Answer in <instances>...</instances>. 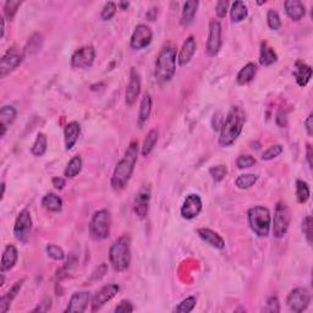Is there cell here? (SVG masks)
<instances>
[{"mask_svg":"<svg viewBox=\"0 0 313 313\" xmlns=\"http://www.w3.org/2000/svg\"><path fill=\"white\" fill-rule=\"evenodd\" d=\"M137 157H138V143L132 141L125 152L124 157L116 164L114 172H113L112 187L115 191L123 190L129 183L137 163Z\"/></svg>","mask_w":313,"mask_h":313,"instance_id":"6da1fadb","label":"cell"},{"mask_svg":"<svg viewBox=\"0 0 313 313\" xmlns=\"http://www.w3.org/2000/svg\"><path fill=\"white\" fill-rule=\"evenodd\" d=\"M246 115L240 107H232L224 119L220 129L219 145L222 147H230L238 138L245 126Z\"/></svg>","mask_w":313,"mask_h":313,"instance_id":"7a4b0ae2","label":"cell"},{"mask_svg":"<svg viewBox=\"0 0 313 313\" xmlns=\"http://www.w3.org/2000/svg\"><path fill=\"white\" fill-rule=\"evenodd\" d=\"M177 71V49L171 44H166L160 49L156 61V75L157 81L160 85L168 83L174 77Z\"/></svg>","mask_w":313,"mask_h":313,"instance_id":"3957f363","label":"cell"},{"mask_svg":"<svg viewBox=\"0 0 313 313\" xmlns=\"http://www.w3.org/2000/svg\"><path fill=\"white\" fill-rule=\"evenodd\" d=\"M109 261L116 272H124L131 263V238L127 235L120 236L110 246Z\"/></svg>","mask_w":313,"mask_h":313,"instance_id":"277c9868","label":"cell"},{"mask_svg":"<svg viewBox=\"0 0 313 313\" xmlns=\"http://www.w3.org/2000/svg\"><path fill=\"white\" fill-rule=\"evenodd\" d=\"M247 219L251 230L259 237H267L269 235L272 217L268 208L263 205H255L247 212Z\"/></svg>","mask_w":313,"mask_h":313,"instance_id":"5b68a950","label":"cell"},{"mask_svg":"<svg viewBox=\"0 0 313 313\" xmlns=\"http://www.w3.org/2000/svg\"><path fill=\"white\" fill-rule=\"evenodd\" d=\"M112 228V216L107 210L97 211L92 216L89 223V234L95 241H102L109 237Z\"/></svg>","mask_w":313,"mask_h":313,"instance_id":"8992f818","label":"cell"},{"mask_svg":"<svg viewBox=\"0 0 313 313\" xmlns=\"http://www.w3.org/2000/svg\"><path fill=\"white\" fill-rule=\"evenodd\" d=\"M291 213L289 207L284 202H278L274 211L273 219V235L276 238H282L286 235L290 225Z\"/></svg>","mask_w":313,"mask_h":313,"instance_id":"52a82bcc","label":"cell"},{"mask_svg":"<svg viewBox=\"0 0 313 313\" xmlns=\"http://www.w3.org/2000/svg\"><path fill=\"white\" fill-rule=\"evenodd\" d=\"M309 302H311V295H309L308 290L305 288H296L289 294L288 300V307L291 311L295 313H301L308 307Z\"/></svg>","mask_w":313,"mask_h":313,"instance_id":"ba28073f","label":"cell"},{"mask_svg":"<svg viewBox=\"0 0 313 313\" xmlns=\"http://www.w3.org/2000/svg\"><path fill=\"white\" fill-rule=\"evenodd\" d=\"M32 231V218L28 210H23L17 216L14 225V235L20 242H27Z\"/></svg>","mask_w":313,"mask_h":313,"instance_id":"9c48e42d","label":"cell"},{"mask_svg":"<svg viewBox=\"0 0 313 313\" xmlns=\"http://www.w3.org/2000/svg\"><path fill=\"white\" fill-rule=\"evenodd\" d=\"M222 48V25L218 20H211L205 52L208 56H216Z\"/></svg>","mask_w":313,"mask_h":313,"instance_id":"30bf717a","label":"cell"},{"mask_svg":"<svg viewBox=\"0 0 313 313\" xmlns=\"http://www.w3.org/2000/svg\"><path fill=\"white\" fill-rule=\"evenodd\" d=\"M95 49L92 46H86L77 49L71 56V66L74 68H87L93 65Z\"/></svg>","mask_w":313,"mask_h":313,"instance_id":"8fae6325","label":"cell"},{"mask_svg":"<svg viewBox=\"0 0 313 313\" xmlns=\"http://www.w3.org/2000/svg\"><path fill=\"white\" fill-rule=\"evenodd\" d=\"M202 199L197 193H190L189 196H186L183 205H181V217L184 219L191 220L197 218L202 211Z\"/></svg>","mask_w":313,"mask_h":313,"instance_id":"7c38bea8","label":"cell"},{"mask_svg":"<svg viewBox=\"0 0 313 313\" xmlns=\"http://www.w3.org/2000/svg\"><path fill=\"white\" fill-rule=\"evenodd\" d=\"M152 38H153V32L152 29L148 27L147 25H138L133 31L132 36H131L130 46L132 49L140 50L143 48L148 47L151 44Z\"/></svg>","mask_w":313,"mask_h":313,"instance_id":"4fadbf2b","label":"cell"},{"mask_svg":"<svg viewBox=\"0 0 313 313\" xmlns=\"http://www.w3.org/2000/svg\"><path fill=\"white\" fill-rule=\"evenodd\" d=\"M140 93H141V76H140L136 67H131L130 81L127 83L126 91H125V102L127 106H133Z\"/></svg>","mask_w":313,"mask_h":313,"instance_id":"5bb4252c","label":"cell"},{"mask_svg":"<svg viewBox=\"0 0 313 313\" xmlns=\"http://www.w3.org/2000/svg\"><path fill=\"white\" fill-rule=\"evenodd\" d=\"M119 290H120V286L118 284H109L103 286L93 296V300H92V311L94 312L102 308L107 302H109L110 300L114 299L116 295H118Z\"/></svg>","mask_w":313,"mask_h":313,"instance_id":"9a60e30c","label":"cell"},{"mask_svg":"<svg viewBox=\"0 0 313 313\" xmlns=\"http://www.w3.org/2000/svg\"><path fill=\"white\" fill-rule=\"evenodd\" d=\"M23 60V54L17 52L16 49H10L3 55L0 61V77H5L15 68H17Z\"/></svg>","mask_w":313,"mask_h":313,"instance_id":"2e32d148","label":"cell"},{"mask_svg":"<svg viewBox=\"0 0 313 313\" xmlns=\"http://www.w3.org/2000/svg\"><path fill=\"white\" fill-rule=\"evenodd\" d=\"M91 300V295L88 291H77L74 293L68 301L67 307L65 308L66 313H82L87 309V306Z\"/></svg>","mask_w":313,"mask_h":313,"instance_id":"e0dca14e","label":"cell"},{"mask_svg":"<svg viewBox=\"0 0 313 313\" xmlns=\"http://www.w3.org/2000/svg\"><path fill=\"white\" fill-rule=\"evenodd\" d=\"M150 202H151V191L147 189H142L136 195L135 202H133V212L140 219H145L150 212Z\"/></svg>","mask_w":313,"mask_h":313,"instance_id":"ac0fdd59","label":"cell"},{"mask_svg":"<svg viewBox=\"0 0 313 313\" xmlns=\"http://www.w3.org/2000/svg\"><path fill=\"white\" fill-rule=\"evenodd\" d=\"M196 49H197L196 38L193 37V36H190V37H187L186 41L183 43L180 53H179V56H178L179 65L185 66V65L189 64V62L191 61V59H192L193 55H195Z\"/></svg>","mask_w":313,"mask_h":313,"instance_id":"d6986e66","label":"cell"},{"mask_svg":"<svg viewBox=\"0 0 313 313\" xmlns=\"http://www.w3.org/2000/svg\"><path fill=\"white\" fill-rule=\"evenodd\" d=\"M196 232H197L198 236L201 237L205 244H208L210 246L214 247V249L223 250L225 247L224 238L220 236L218 232L212 230V229L199 228L196 230Z\"/></svg>","mask_w":313,"mask_h":313,"instance_id":"ffe728a7","label":"cell"},{"mask_svg":"<svg viewBox=\"0 0 313 313\" xmlns=\"http://www.w3.org/2000/svg\"><path fill=\"white\" fill-rule=\"evenodd\" d=\"M17 259H19V252L14 245H8L5 247L4 252L2 256V263H0V270L2 273L8 272V270L13 269L16 264Z\"/></svg>","mask_w":313,"mask_h":313,"instance_id":"44dd1931","label":"cell"},{"mask_svg":"<svg viewBox=\"0 0 313 313\" xmlns=\"http://www.w3.org/2000/svg\"><path fill=\"white\" fill-rule=\"evenodd\" d=\"M294 77L300 87H305L312 77V68L302 61H296L294 66Z\"/></svg>","mask_w":313,"mask_h":313,"instance_id":"7402d4cb","label":"cell"},{"mask_svg":"<svg viewBox=\"0 0 313 313\" xmlns=\"http://www.w3.org/2000/svg\"><path fill=\"white\" fill-rule=\"evenodd\" d=\"M16 116L17 110L13 106H4L0 109V129H2L0 136H5L8 127L16 120Z\"/></svg>","mask_w":313,"mask_h":313,"instance_id":"603a6c76","label":"cell"},{"mask_svg":"<svg viewBox=\"0 0 313 313\" xmlns=\"http://www.w3.org/2000/svg\"><path fill=\"white\" fill-rule=\"evenodd\" d=\"M80 133H81V126H80L77 121H71V123L66 125L64 130L65 148H66V151H70L76 145Z\"/></svg>","mask_w":313,"mask_h":313,"instance_id":"cb8c5ba5","label":"cell"},{"mask_svg":"<svg viewBox=\"0 0 313 313\" xmlns=\"http://www.w3.org/2000/svg\"><path fill=\"white\" fill-rule=\"evenodd\" d=\"M285 13L293 21H300L305 16L306 10L303 3L300 0H286L284 3Z\"/></svg>","mask_w":313,"mask_h":313,"instance_id":"d4e9b609","label":"cell"},{"mask_svg":"<svg viewBox=\"0 0 313 313\" xmlns=\"http://www.w3.org/2000/svg\"><path fill=\"white\" fill-rule=\"evenodd\" d=\"M23 283H25V279L17 280V282L11 286L10 290L0 299V313H7L9 311V308H10L11 306V302H13L15 297L17 296V294L20 293Z\"/></svg>","mask_w":313,"mask_h":313,"instance_id":"484cf974","label":"cell"},{"mask_svg":"<svg viewBox=\"0 0 313 313\" xmlns=\"http://www.w3.org/2000/svg\"><path fill=\"white\" fill-rule=\"evenodd\" d=\"M199 3L197 0H190V2L184 3L183 13H181V25L189 26L195 20L196 14H197Z\"/></svg>","mask_w":313,"mask_h":313,"instance_id":"4316f807","label":"cell"},{"mask_svg":"<svg viewBox=\"0 0 313 313\" xmlns=\"http://www.w3.org/2000/svg\"><path fill=\"white\" fill-rule=\"evenodd\" d=\"M256 74H257V66H256V64L249 62V64H246L245 66L238 71L236 76V82L241 86L247 85V83H250L255 79Z\"/></svg>","mask_w":313,"mask_h":313,"instance_id":"83f0119b","label":"cell"},{"mask_svg":"<svg viewBox=\"0 0 313 313\" xmlns=\"http://www.w3.org/2000/svg\"><path fill=\"white\" fill-rule=\"evenodd\" d=\"M278 60V54L272 47L268 46V43H262L261 52H259V62L262 66H269Z\"/></svg>","mask_w":313,"mask_h":313,"instance_id":"f1b7e54d","label":"cell"},{"mask_svg":"<svg viewBox=\"0 0 313 313\" xmlns=\"http://www.w3.org/2000/svg\"><path fill=\"white\" fill-rule=\"evenodd\" d=\"M249 15V10L245 3L241 2V0H236V2L232 3L231 9H230V17L231 21L234 23H238L241 21H244Z\"/></svg>","mask_w":313,"mask_h":313,"instance_id":"f546056e","label":"cell"},{"mask_svg":"<svg viewBox=\"0 0 313 313\" xmlns=\"http://www.w3.org/2000/svg\"><path fill=\"white\" fill-rule=\"evenodd\" d=\"M42 205L46 208L47 211L53 212V213H58L62 210V199L55 193H47L43 198H42Z\"/></svg>","mask_w":313,"mask_h":313,"instance_id":"4dcf8cb0","label":"cell"},{"mask_svg":"<svg viewBox=\"0 0 313 313\" xmlns=\"http://www.w3.org/2000/svg\"><path fill=\"white\" fill-rule=\"evenodd\" d=\"M152 112V97L151 94L146 93L143 95L141 104H140V112H138V125L142 126L146 121L150 119Z\"/></svg>","mask_w":313,"mask_h":313,"instance_id":"1f68e13d","label":"cell"},{"mask_svg":"<svg viewBox=\"0 0 313 313\" xmlns=\"http://www.w3.org/2000/svg\"><path fill=\"white\" fill-rule=\"evenodd\" d=\"M158 137H159V132H158V130L156 129L151 130L150 132L147 133L141 147L142 157H148L152 153V151L154 150V147H156L158 142Z\"/></svg>","mask_w":313,"mask_h":313,"instance_id":"d6a6232c","label":"cell"},{"mask_svg":"<svg viewBox=\"0 0 313 313\" xmlns=\"http://www.w3.org/2000/svg\"><path fill=\"white\" fill-rule=\"evenodd\" d=\"M82 170V158L80 156H75L71 158L70 162L67 163L66 168H65L64 175L67 179H74L80 174Z\"/></svg>","mask_w":313,"mask_h":313,"instance_id":"836d02e7","label":"cell"},{"mask_svg":"<svg viewBox=\"0 0 313 313\" xmlns=\"http://www.w3.org/2000/svg\"><path fill=\"white\" fill-rule=\"evenodd\" d=\"M47 147H48L47 136L44 135V133L40 132L37 135V138H36L33 146H32L31 152L34 157H42L47 152Z\"/></svg>","mask_w":313,"mask_h":313,"instance_id":"e575fe53","label":"cell"},{"mask_svg":"<svg viewBox=\"0 0 313 313\" xmlns=\"http://www.w3.org/2000/svg\"><path fill=\"white\" fill-rule=\"evenodd\" d=\"M309 195H311V190H309L308 184L303 180L296 181V198L297 202L301 204L306 203L308 201Z\"/></svg>","mask_w":313,"mask_h":313,"instance_id":"d590c367","label":"cell"},{"mask_svg":"<svg viewBox=\"0 0 313 313\" xmlns=\"http://www.w3.org/2000/svg\"><path fill=\"white\" fill-rule=\"evenodd\" d=\"M258 180V175L255 174H244L240 175L235 181V185L238 187L240 190H249L257 183Z\"/></svg>","mask_w":313,"mask_h":313,"instance_id":"8d00e7d4","label":"cell"},{"mask_svg":"<svg viewBox=\"0 0 313 313\" xmlns=\"http://www.w3.org/2000/svg\"><path fill=\"white\" fill-rule=\"evenodd\" d=\"M196 303H197V300H196L195 296H190L186 297V299L181 301L179 305L174 308V312L177 313H189L195 308Z\"/></svg>","mask_w":313,"mask_h":313,"instance_id":"74e56055","label":"cell"},{"mask_svg":"<svg viewBox=\"0 0 313 313\" xmlns=\"http://www.w3.org/2000/svg\"><path fill=\"white\" fill-rule=\"evenodd\" d=\"M22 3L19 2V0H8L4 5V15L5 17L9 21H11L15 17V15L17 14V10H19Z\"/></svg>","mask_w":313,"mask_h":313,"instance_id":"f35d334b","label":"cell"},{"mask_svg":"<svg viewBox=\"0 0 313 313\" xmlns=\"http://www.w3.org/2000/svg\"><path fill=\"white\" fill-rule=\"evenodd\" d=\"M210 174L212 179H213L216 183H220V181H223L226 177V174H228V168H226L225 165H223V164H220V165H216V166H212L210 169Z\"/></svg>","mask_w":313,"mask_h":313,"instance_id":"ab89813d","label":"cell"},{"mask_svg":"<svg viewBox=\"0 0 313 313\" xmlns=\"http://www.w3.org/2000/svg\"><path fill=\"white\" fill-rule=\"evenodd\" d=\"M267 23L268 26H269V28L273 29V31H278V29L282 27V20H280L279 14L276 13L275 10H273V9L268 10Z\"/></svg>","mask_w":313,"mask_h":313,"instance_id":"60d3db41","label":"cell"},{"mask_svg":"<svg viewBox=\"0 0 313 313\" xmlns=\"http://www.w3.org/2000/svg\"><path fill=\"white\" fill-rule=\"evenodd\" d=\"M42 47V36L36 33L33 37H31V40L28 41L27 47H26V53L27 54H34L40 50V48Z\"/></svg>","mask_w":313,"mask_h":313,"instance_id":"b9f144b4","label":"cell"},{"mask_svg":"<svg viewBox=\"0 0 313 313\" xmlns=\"http://www.w3.org/2000/svg\"><path fill=\"white\" fill-rule=\"evenodd\" d=\"M47 255L52 259H54V261H62L65 258L64 250L61 247L53 245V244L47 246Z\"/></svg>","mask_w":313,"mask_h":313,"instance_id":"7bdbcfd3","label":"cell"},{"mask_svg":"<svg viewBox=\"0 0 313 313\" xmlns=\"http://www.w3.org/2000/svg\"><path fill=\"white\" fill-rule=\"evenodd\" d=\"M283 153V146L282 145H273L268 148L267 151L262 154V159L263 160H272L274 158L279 157Z\"/></svg>","mask_w":313,"mask_h":313,"instance_id":"ee69618b","label":"cell"},{"mask_svg":"<svg viewBox=\"0 0 313 313\" xmlns=\"http://www.w3.org/2000/svg\"><path fill=\"white\" fill-rule=\"evenodd\" d=\"M115 13H116V4L113 2H108L102 9L100 19H102L103 21H109L110 19H113V16H114Z\"/></svg>","mask_w":313,"mask_h":313,"instance_id":"f6af8a7d","label":"cell"},{"mask_svg":"<svg viewBox=\"0 0 313 313\" xmlns=\"http://www.w3.org/2000/svg\"><path fill=\"white\" fill-rule=\"evenodd\" d=\"M256 164V159L250 154H242L236 159V165L238 169H246L251 168Z\"/></svg>","mask_w":313,"mask_h":313,"instance_id":"bcb514c9","label":"cell"},{"mask_svg":"<svg viewBox=\"0 0 313 313\" xmlns=\"http://www.w3.org/2000/svg\"><path fill=\"white\" fill-rule=\"evenodd\" d=\"M302 232L305 235L307 242L312 244V217L307 216L302 220Z\"/></svg>","mask_w":313,"mask_h":313,"instance_id":"7dc6e473","label":"cell"},{"mask_svg":"<svg viewBox=\"0 0 313 313\" xmlns=\"http://www.w3.org/2000/svg\"><path fill=\"white\" fill-rule=\"evenodd\" d=\"M229 10V2L228 0H219L218 3H217V7H216V13L217 16L219 17V19H224L226 16V14H228Z\"/></svg>","mask_w":313,"mask_h":313,"instance_id":"c3c4849f","label":"cell"},{"mask_svg":"<svg viewBox=\"0 0 313 313\" xmlns=\"http://www.w3.org/2000/svg\"><path fill=\"white\" fill-rule=\"evenodd\" d=\"M133 309L135 308H133V305L131 303V301L123 300L118 306H116L115 312L116 313H129V312H133Z\"/></svg>","mask_w":313,"mask_h":313,"instance_id":"681fc988","label":"cell"},{"mask_svg":"<svg viewBox=\"0 0 313 313\" xmlns=\"http://www.w3.org/2000/svg\"><path fill=\"white\" fill-rule=\"evenodd\" d=\"M266 311L267 312H279L280 311V303H279L278 297L272 296L268 299Z\"/></svg>","mask_w":313,"mask_h":313,"instance_id":"f907efd6","label":"cell"},{"mask_svg":"<svg viewBox=\"0 0 313 313\" xmlns=\"http://www.w3.org/2000/svg\"><path fill=\"white\" fill-rule=\"evenodd\" d=\"M50 307H52V300H50V297H47L37 308L33 309V312H47L49 311Z\"/></svg>","mask_w":313,"mask_h":313,"instance_id":"816d5d0a","label":"cell"},{"mask_svg":"<svg viewBox=\"0 0 313 313\" xmlns=\"http://www.w3.org/2000/svg\"><path fill=\"white\" fill-rule=\"evenodd\" d=\"M305 129L309 136L313 135V114L312 113L307 116V119L305 121Z\"/></svg>","mask_w":313,"mask_h":313,"instance_id":"f5cc1de1","label":"cell"},{"mask_svg":"<svg viewBox=\"0 0 313 313\" xmlns=\"http://www.w3.org/2000/svg\"><path fill=\"white\" fill-rule=\"evenodd\" d=\"M52 184H53V186H54L56 190H62V189H64V186H65V180L62 178L56 177V178H53Z\"/></svg>","mask_w":313,"mask_h":313,"instance_id":"db71d44e","label":"cell"},{"mask_svg":"<svg viewBox=\"0 0 313 313\" xmlns=\"http://www.w3.org/2000/svg\"><path fill=\"white\" fill-rule=\"evenodd\" d=\"M146 16H147V19L150 20V21H156L157 16H158V8H152V9H150V10H148V13H147V15H146Z\"/></svg>","mask_w":313,"mask_h":313,"instance_id":"11a10c76","label":"cell"},{"mask_svg":"<svg viewBox=\"0 0 313 313\" xmlns=\"http://www.w3.org/2000/svg\"><path fill=\"white\" fill-rule=\"evenodd\" d=\"M307 160H308L309 168H312L313 163H312V147H311V145H307Z\"/></svg>","mask_w":313,"mask_h":313,"instance_id":"9f6ffc18","label":"cell"},{"mask_svg":"<svg viewBox=\"0 0 313 313\" xmlns=\"http://www.w3.org/2000/svg\"><path fill=\"white\" fill-rule=\"evenodd\" d=\"M0 22H2V38H4V34H5V17L4 16L0 17Z\"/></svg>","mask_w":313,"mask_h":313,"instance_id":"6f0895ef","label":"cell"},{"mask_svg":"<svg viewBox=\"0 0 313 313\" xmlns=\"http://www.w3.org/2000/svg\"><path fill=\"white\" fill-rule=\"evenodd\" d=\"M129 5H130V4H129V3H127V2H120V3H119V4H118V7L120 8L121 10H126V9L129 8Z\"/></svg>","mask_w":313,"mask_h":313,"instance_id":"680465c9","label":"cell"},{"mask_svg":"<svg viewBox=\"0 0 313 313\" xmlns=\"http://www.w3.org/2000/svg\"><path fill=\"white\" fill-rule=\"evenodd\" d=\"M4 195H5V183L3 181V183H2V197H0V198H2V199L4 198Z\"/></svg>","mask_w":313,"mask_h":313,"instance_id":"91938a15","label":"cell"}]
</instances>
